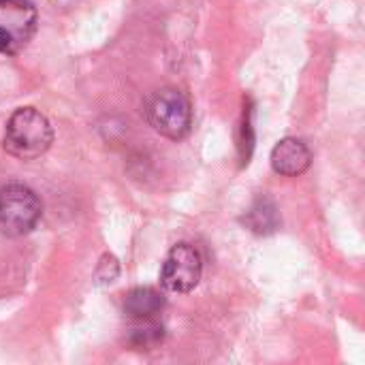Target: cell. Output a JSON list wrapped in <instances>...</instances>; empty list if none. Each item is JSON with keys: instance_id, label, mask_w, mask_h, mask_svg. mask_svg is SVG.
Here are the masks:
<instances>
[{"instance_id": "52a82bcc", "label": "cell", "mask_w": 365, "mask_h": 365, "mask_svg": "<svg viewBox=\"0 0 365 365\" xmlns=\"http://www.w3.org/2000/svg\"><path fill=\"white\" fill-rule=\"evenodd\" d=\"M165 297L156 289L139 287L126 293L124 297V314L133 321L141 319H156L165 308Z\"/></svg>"}, {"instance_id": "9c48e42d", "label": "cell", "mask_w": 365, "mask_h": 365, "mask_svg": "<svg viewBox=\"0 0 365 365\" xmlns=\"http://www.w3.org/2000/svg\"><path fill=\"white\" fill-rule=\"evenodd\" d=\"M246 225L250 227V231L259 233V235H267V233H274L278 229V214H276V207L272 201L267 199H259L250 212L246 214Z\"/></svg>"}, {"instance_id": "277c9868", "label": "cell", "mask_w": 365, "mask_h": 365, "mask_svg": "<svg viewBox=\"0 0 365 365\" xmlns=\"http://www.w3.org/2000/svg\"><path fill=\"white\" fill-rule=\"evenodd\" d=\"M38 24L30 0H0V53H19L34 36Z\"/></svg>"}, {"instance_id": "6da1fadb", "label": "cell", "mask_w": 365, "mask_h": 365, "mask_svg": "<svg viewBox=\"0 0 365 365\" xmlns=\"http://www.w3.org/2000/svg\"><path fill=\"white\" fill-rule=\"evenodd\" d=\"M53 141L49 120L34 107L17 109L4 128V150L19 160H34L43 156Z\"/></svg>"}, {"instance_id": "8992f818", "label": "cell", "mask_w": 365, "mask_h": 365, "mask_svg": "<svg viewBox=\"0 0 365 365\" xmlns=\"http://www.w3.org/2000/svg\"><path fill=\"white\" fill-rule=\"evenodd\" d=\"M272 169L278 175L284 178H297L302 173H306L312 165V152L310 148L297 139V137H287L280 143H276V148L272 150Z\"/></svg>"}, {"instance_id": "7a4b0ae2", "label": "cell", "mask_w": 365, "mask_h": 365, "mask_svg": "<svg viewBox=\"0 0 365 365\" xmlns=\"http://www.w3.org/2000/svg\"><path fill=\"white\" fill-rule=\"evenodd\" d=\"M150 126L167 139L180 141L190 133L192 107L188 96L178 88H165L152 96L145 109Z\"/></svg>"}, {"instance_id": "3957f363", "label": "cell", "mask_w": 365, "mask_h": 365, "mask_svg": "<svg viewBox=\"0 0 365 365\" xmlns=\"http://www.w3.org/2000/svg\"><path fill=\"white\" fill-rule=\"evenodd\" d=\"M43 214L38 195L24 184H6L0 188V231L11 237L30 233Z\"/></svg>"}, {"instance_id": "ba28073f", "label": "cell", "mask_w": 365, "mask_h": 365, "mask_svg": "<svg viewBox=\"0 0 365 365\" xmlns=\"http://www.w3.org/2000/svg\"><path fill=\"white\" fill-rule=\"evenodd\" d=\"M163 338H165V329L160 323H156V319H141L135 321V325L130 327L126 342L137 351H152L163 342Z\"/></svg>"}, {"instance_id": "5b68a950", "label": "cell", "mask_w": 365, "mask_h": 365, "mask_svg": "<svg viewBox=\"0 0 365 365\" xmlns=\"http://www.w3.org/2000/svg\"><path fill=\"white\" fill-rule=\"evenodd\" d=\"M203 276V257L192 244H178L169 250L163 269L160 284L169 293H190Z\"/></svg>"}]
</instances>
